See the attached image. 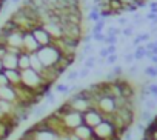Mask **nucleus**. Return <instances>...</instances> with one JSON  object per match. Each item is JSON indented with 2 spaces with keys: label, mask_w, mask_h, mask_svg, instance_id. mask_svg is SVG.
Masks as SVG:
<instances>
[{
  "label": "nucleus",
  "mask_w": 157,
  "mask_h": 140,
  "mask_svg": "<svg viewBox=\"0 0 157 140\" xmlns=\"http://www.w3.org/2000/svg\"><path fill=\"white\" fill-rule=\"evenodd\" d=\"M36 54H37L39 60L42 62V65H43L45 68L54 66V65L59 62V59L62 57V52H60V49L54 45V42H52V45L40 46V49H39Z\"/></svg>",
  "instance_id": "f257e3e1"
},
{
  "label": "nucleus",
  "mask_w": 157,
  "mask_h": 140,
  "mask_svg": "<svg viewBox=\"0 0 157 140\" xmlns=\"http://www.w3.org/2000/svg\"><path fill=\"white\" fill-rule=\"evenodd\" d=\"M93 132H94L93 140H111L119 135L114 125L109 120H103L102 123H99L96 128H93Z\"/></svg>",
  "instance_id": "f03ea898"
},
{
  "label": "nucleus",
  "mask_w": 157,
  "mask_h": 140,
  "mask_svg": "<svg viewBox=\"0 0 157 140\" xmlns=\"http://www.w3.org/2000/svg\"><path fill=\"white\" fill-rule=\"evenodd\" d=\"M60 119H62V125L66 131H72L77 126L83 125V114L77 112V111H72V109L69 112H66L65 115H62Z\"/></svg>",
  "instance_id": "7ed1b4c3"
},
{
  "label": "nucleus",
  "mask_w": 157,
  "mask_h": 140,
  "mask_svg": "<svg viewBox=\"0 0 157 140\" xmlns=\"http://www.w3.org/2000/svg\"><path fill=\"white\" fill-rule=\"evenodd\" d=\"M66 103L69 105V108H71L72 111H77V112H80V114H83L85 111H88L90 108H93V106H91V102L86 100V99H83L78 93H74V94L66 100Z\"/></svg>",
  "instance_id": "20e7f679"
},
{
  "label": "nucleus",
  "mask_w": 157,
  "mask_h": 140,
  "mask_svg": "<svg viewBox=\"0 0 157 140\" xmlns=\"http://www.w3.org/2000/svg\"><path fill=\"white\" fill-rule=\"evenodd\" d=\"M102 122H103V115L97 108H90L88 111L83 112V125H86L90 128H96Z\"/></svg>",
  "instance_id": "39448f33"
},
{
  "label": "nucleus",
  "mask_w": 157,
  "mask_h": 140,
  "mask_svg": "<svg viewBox=\"0 0 157 140\" xmlns=\"http://www.w3.org/2000/svg\"><path fill=\"white\" fill-rule=\"evenodd\" d=\"M96 108L102 112L103 120H105V117H108V115H111V114H114V112H116V103H114V99H113V97L105 96V97L99 99V102H97V106H96Z\"/></svg>",
  "instance_id": "423d86ee"
},
{
  "label": "nucleus",
  "mask_w": 157,
  "mask_h": 140,
  "mask_svg": "<svg viewBox=\"0 0 157 140\" xmlns=\"http://www.w3.org/2000/svg\"><path fill=\"white\" fill-rule=\"evenodd\" d=\"M62 29H63V37H69V39H75V40L82 42V37H83L82 25H74V23L62 22Z\"/></svg>",
  "instance_id": "0eeeda50"
},
{
  "label": "nucleus",
  "mask_w": 157,
  "mask_h": 140,
  "mask_svg": "<svg viewBox=\"0 0 157 140\" xmlns=\"http://www.w3.org/2000/svg\"><path fill=\"white\" fill-rule=\"evenodd\" d=\"M33 36H34V39L37 40V43L40 45V46H48V45H52V37L49 36V32L43 28V26H37V28H34L33 31Z\"/></svg>",
  "instance_id": "6e6552de"
},
{
  "label": "nucleus",
  "mask_w": 157,
  "mask_h": 140,
  "mask_svg": "<svg viewBox=\"0 0 157 140\" xmlns=\"http://www.w3.org/2000/svg\"><path fill=\"white\" fill-rule=\"evenodd\" d=\"M72 132L80 138V140H93L94 137V132H93V128L86 126V125H80L77 126L75 129H72Z\"/></svg>",
  "instance_id": "1a4fd4ad"
},
{
  "label": "nucleus",
  "mask_w": 157,
  "mask_h": 140,
  "mask_svg": "<svg viewBox=\"0 0 157 140\" xmlns=\"http://www.w3.org/2000/svg\"><path fill=\"white\" fill-rule=\"evenodd\" d=\"M2 65H3V69H19V55L6 52L2 57Z\"/></svg>",
  "instance_id": "9d476101"
},
{
  "label": "nucleus",
  "mask_w": 157,
  "mask_h": 140,
  "mask_svg": "<svg viewBox=\"0 0 157 140\" xmlns=\"http://www.w3.org/2000/svg\"><path fill=\"white\" fill-rule=\"evenodd\" d=\"M3 73H5L10 85L17 86V85L22 83V71H20V69H5Z\"/></svg>",
  "instance_id": "9b49d317"
},
{
  "label": "nucleus",
  "mask_w": 157,
  "mask_h": 140,
  "mask_svg": "<svg viewBox=\"0 0 157 140\" xmlns=\"http://www.w3.org/2000/svg\"><path fill=\"white\" fill-rule=\"evenodd\" d=\"M29 68H31L29 54L23 51V52L19 55V69H20V71H25V69H29Z\"/></svg>",
  "instance_id": "f8f14e48"
},
{
  "label": "nucleus",
  "mask_w": 157,
  "mask_h": 140,
  "mask_svg": "<svg viewBox=\"0 0 157 140\" xmlns=\"http://www.w3.org/2000/svg\"><path fill=\"white\" fill-rule=\"evenodd\" d=\"M88 19L93 22V23H97L102 17H100V9L97 8V6H93L91 8V11H90V14H88Z\"/></svg>",
  "instance_id": "ddd939ff"
},
{
  "label": "nucleus",
  "mask_w": 157,
  "mask_h": 140,
  "mask_svg": "<svg viewBox=\"0 0 157 140\" xmlns=\"http://www.w3.org/2000/svg\"><path fill=\"white\" fill-rule=\"evenodd\" d=\"M105 34H106V36H116V37H120V36H122V28H119V26H108Z\"/></svg>",
  "instance_id": "4468645a"
},
{
  "label": "nucleus",
  "mask_w": 157,
  "mask_h": 140,
  "mask_svg": "<svg viewBox=\"0 0 157 140\" xmlns=\"http://www.w3.org/2000/svg\"><path fill=\"white\" fill-rule=\"evenodd\" d=\"M145 52H146V49H145L143 45L137 46V48L134 49V60H142V59L145 57Z\"/></svg>",
  "instance_id": "2eb2a0df"
},
{
  "label": "nucleus",
  "mask_w": 157,
  "mask_h": 140,
  "mask_svg": "<svg viewBox=\"0 0 157 140\" xmlns=\"http://www.w3.org/2000/svg\"><path fill=\"white\" fill-rule=\"evenodd\" d=\"M103 29H105V19H100L97 23H94V26H93V34L103 32Z\"/></svg>",
  "instance_id": "dca6fc26"
},
{
  "label": "nucleus",
  "mask_w": 157,
  "mask_h": 140,
  "mask_svg": "<svg viewBox=\"0 0 157 140\" xmlns=\"http://www.w3.org/2000/svg\"><path fill=\"white\" fill-rule=\"evenodd\" d=\"M96 63H97V59H96L94 55H88V57H86V60L83 62V66H85V68H88V69H93V68L96 66Z\"/></svg>",
  "instance_id": "f3484780"
},
{
  "label": "nucleus",
  "mask_w": 157,
  "mask_h": 140,
  "mask_svg": "<svg viewBox=\"0 0 157 140\" xmlns=\"http://www.w3.org/2000/svg\"><path fill=\"white\" fill-rule=\"evenodd\" d=\"M152 117H154V115H152V114H151V111H148V109H143V111H142V114H140V120H142L143 123H146V125L152 120Z\"/></svg>",
  "instance_id": "a211bd4d"
},
{
  "label": "nucleus",
  "mask_w": 157,
  "mask_h": 140,
  "mask_svg": "<svg viewBox=\"0 0 157 140\" xmlns=\"http://www.w3.org/2000/svg\"><path fill=\"white\" fill-rule=\"evenodd\" d=\"M109 8L114 11H123V5L120 3V0H109Z\"/></svg>",
  "instance_id": "6ab92c4d"
},
{
  "label": "nucleus",
  "mask_w": 157,
  "mask_h": 140,
  "mask_svg": "<svg viewBox=\"0 0 157 140\" xmlns=\"http://www.w3.org/2000/svg\"><path fill=\"white\" fill-rule=\"evenodd\" d=\"M122 36H123L125 39L132 37V36H134V25H131V23H129L126 28H123V29H122Z\"/></svg>",
  "instance_id": "aec40b11"
},
{
  "label": "nucleus",
  "mask_w": 157,
  "mask_h": 140,
  "mask_svg": "<svg viewBox=\"0 0 157 140\" xmlns=\"http://www.w3.org/2000/svg\"><path fill=\"white\" fill-rule=\"evenodd\" d=\"M54 89H56V93H60V94H68L69 93V86L65 85V83H57L54 86Z\"/></svg>",
  "instance_id": "412c9836"
},
{
  "label": "nucleus",
  "mask_w": 157,
  "mask_h": 140,
  "mask_svg": "<svg viewBox=\"0 0 157 140\" xmlns=\"http://www.w3.org/2000/svg\"><path fill=\"white\" fill-rule=\"evenodd\" d=\"M143 74H145V76H148V77H157V73H155V68H154V65L146 66V68L143 69Z\"/></svg>",
  "instance_id": "4be33fe9"
},
{
  "label": "nucleus",
  "mask_w": 157,
  "mask_h": 140,
  "mask_svg": "<svg viewBox=\"0 0 157 140\" xmlns=\"http://www.w3.org/2000/svg\"><path fill=\"white\" fill-rule=\"evenodd\" d=\"M111 73L114 74L116 79H120V77L123 76V68H122L120 65H114V68L111 69Z\"/></svg>",
  "instance_id": "5701e85b"
},
{
  "label": "nucleus",
  "mask_w": 157,
  "mask_h": 140,
  "mask_svg": "<svg viewBox=\"0 0 157 140\" xmlns=\"http://www.w3.org/2000/svg\"><path fill=\"white\" fill-rule=\"evenodd\" d=\"M155 106H157V102H155L152 97H149V99H146V100H145V109H148V111H152Z\"/></svg>",
  "instance_id": "b1692460"
},
{
  "label": "nucleus",
  "mask_w": 157,
  "mask_h": 140,
  "mask_svg": "<svg viewBox=\"0 0 157 140\" xmlns=\"http://www.w3.org/2000/svg\"><path fill=\"white\" fill-rule=\"evenodd\" d=\"M77 79H78V71H75V69L68 71V74H66V80L68 82H75Z\"/></svg>",
  "instance_id": "393cba45"
},
{
  "label": "nucleus",
  "mask_w": 157,
  "mask_h": 140,
  "mask_svg": "<svg viewBox=\"0 0 157 140\" xmlns=\"http://www.w3.org/2000/svg\"><path fill=\"white\" fill-rule=\"evenodd\" d=\"M117 23H119V28H122V29H123V28H126V26L129 25V19H128V17H123V16H122V17H119Z\"/></svg>",
  "instance_id": "a878e982"
},
{
  "label": "nucleus",
  "mask_w": 157,
  "mask_h": 140,
  "mask_svg": "<svg viewBox=\"0 0 157 140\" xmlns=\"http://www.w3.org/2000/svg\"><path fill=\"white\" fill-rule=\"evenodd\" d=\"M105 39H106V34H105V32L93 34V40H94V42H100V43H105Z\"/></svg>",
  "instance_id": "bb28decb"
},
{
  "label": "nucleus",
  "mask_w": 157,
  "mask_h": 140,
  "mask_svg": "<svg viewBox=\"0 0 157 140\" xmlns=\"http://www.w3.org/2000/svg\"><path fill=\"white\" fill-rule=\"evenodd\" d=\"M137 37H139L140 43H142V42H143V43H145V42L148 43L149 39H151V34H149V32H140V34H137Z\"/></svg>",
  "instance_id": "cd10ccee"
},
{
  "label": "nucleus",
  "mask_w": 157,
  "mask_h": 140,
  "mask_svg": "<svg viewBox=\"0 0 157 140\" xmlns=\"http://www.w3.org/2000/svg\"><path fill=\"white\" fill-rule=\"evenodd\" d=\"M117 42H119V37H116V36H106V39H105L106 46L108 45H117Z\"/></svg>",
  "instance_id": "c85d7f7f"
},
{
  "label": "nucleus",
  "mask_w": 157,
  "mask_h": 140,
  "mask_svg": "<svg viewBox=\"0 0 157 140\" xmlns=\"http://www.w3.org/2000/svg\"><path fill=\"white\" fill-rule=\"evenodd\" d=\"M119 60V54H111L106 57V65H116Z\"/></svg>",
  "instance_id": "c756f323"
},
{
  "label": "nucleus",
  "mask_w": 157,
  "mask_h": 140,
  "mask_svg": "<svg viewBox=\"0 0 157 140\" xmlns=\"http://www.w3.org/2000/svg\"><path fill=\"white\" fill-rule=\"evenodd\" d=\"M123 62L128 63V65H131V63L134 62V52H128V54H125V55H123Z\"/></svg>",
  "instance_id": "7c9ffc66"
},
{
  "label": "nucleus",
  "mask_w": 157,
  "mask_h": 140,
  "mask_svg": "<svg viewBox=\"0 0 157 140\" xmlns=\"http://www.w3.org/2000/svg\"><path fill=\"white\" fill-rule=\"evenodd\" d=\"M148 6H149V13H151V14H157V0H152V2H149Z\"/></svg>",
  "instance_id": "2f4dec72"
},
{
  "label": "nucleus",
  "mask_w": 157,
  "mask_h": 140,
  "mask_svg": "<svg viewBox=\"0 0 157 140\" xmlns=\"http://www.w3.org/2000/svg\"><path fill=\"white\" fill-rule=\"evenodd\" d=\"M90 71H91V69H88V68H82L80 69V71H78V77H80V79H85V77H88L90 76Z\"/></svg>",
  "instance_id": "473e14b6"
},
{
  "label": "nucleus",
  "mask_w": 157,
  "mask_h": 140,
  "mask_svg": "<svg viewBox=\"0 0 157 140\" xmlns=\"http://www.w3.org/2000/svg\"><path fill=\"white\" fill-rule=\"evenodd\" d=\"M8 85H10V82H8V79H6L5 73H2V74H0V88L8 86Z\"/></svg>",
  "instance_id": "72a5a7b5"
},
{
  "label": "nucleus",
  "mask_w": 157,
  "mask_h": 140,
  "mask_svg": "<svg viewBox=\"0 0 157 140\" xmlns=\"http://www.w3.org/2000/svg\"><path fill=\"white\" fill-rule=\"evenodd\" d=\"M91 51H93V43H86V45H83V51H82V52H83L86 57L91 54Z\"/></svg>",
  "instance_id": "f704fd0d"
},
{
  "label": "nucleus",
  "mask_w": 157,
  "mask_h": 140,
  "mask_svg": "<svg viewBox=\"0 0 157 140\" xmlns=\"http://www.w3.org/2000/svg\"><path fill=\"white\" fill-rule=\"evenodd\" d=\"M46 105H49V103H54V100H56V96H54V93H46Z\"/></svg>",
  "instance_id": "c9c22d12"
},
{
  "label": "nucleus",
  "mask_w": 157,
  "mask_h": 140,
  "mask_svg": "<svg viewBox=\"0 0 157 140\" xmlns=\"http://www.w3.org/2000/svg\"><path fill=\"white\" fill-rule=\"evenodd\" d=\"M106 49H108V55H111V54H117V45H108Z\"/></svg>",
  "instance_id": "e433bc0d"
},
{
  "label": "nucleus",
  "mask_w": 157,
  "mask_h": 140,
  "mask_svg": "<svg viewBox=\"0 0 157 140\" xmlns=\"http://www.w3.org/2000/svg\"><path fill=\"white\" fill-rule=\"evenodd\" d=\"M91 40H93V34H83V37H82V42H83V45H86V43H91Z\"/></svg>",
  "instance_id": "4c0bfd02"
},
{
  "label": "nucleus",
  "mask_w": 157,
  "mask_h": 140,
  "mask_svg": "<svg viewBox=\"0 0 157 140\" xmlns=\"http://www.w3.org/2000/svg\"><path fill=\"white\" fill-rule=\"evenodd\" d=\"M137 71H139V66H137V65H131V66L128 68V73H129L131 76H132V74H136Z\"/></svg>",
  "instance_id": "58836bf2"
},
{
  "label": "nucleus",
  "mask_w": 157,
  "mask_h": 140,
  "mask_svg": "<svg viewBox=\"0 0 157 140\" xmlns=\"http://www.w3.org/2000/svg\"><path fill=\"white\" fill-rule=\"evenodd\" d=\"M99 57H102V59H106V57H108V49H106V46L100 49V52H99Z\"/></svg>",
  "instance_id": "ea45409f"
},
{
  "label": "nucleus",
  "mask_w": 157,
  "mask_h": 140,
  "mask_svg": "<svg viewBox=\"0 0 157 140\" xmlns=\"http://www.w3.org/2000/svg\"><path fill=\"white\" fill-rule=\"evenodd\" d=\"M145 128H146V123H143V122L137 123V129H139L140 132H143V131H145Z\"/></svg>",
  "instance_id": "a19ab883"
},
{
  "label": "nucleus",
  "mask_w": 157,
  "mask_h": 140,
  "mask_svg": "<svg viewBox=\"0 0 157 140\" xmlns=\"http://www.w3.org/2000/svg\"><path fill=\"white\" fill-rule=\"evenodd\" d=\"M155 16H157V14H151V13H148V14H146V19H148V20H154Z\"/></svg>",
  "instance_id": "79ce46f5"
},
{
  "label": "nucleus",
  "mask_w": 157,
  "mask_h": 140,
  "mask_svg": "<svg viewBox=\"0 0 157 140\" xmlns=\"http://www.w3.org/2000/svg\"><path fill=\"white\" fill-rule=\"evenodd\" d=\"M149 60H151V65H154V66L157 65V55H152Z\"/></svg>",
  "instance_id": "37998d69"
},
{
  "label": "nucleus",
  "mask_w": 157,
  "mask_h": 140,
  "mask_svg": "<svg viewBox=\"0 0 157 140\" xmlns=\"http://www.w3.org/2000/svg\"><path fill=\"white\" fill-rule=\"evenodd\" d=\"M97 63H99V65H105V63H106V59H102V57H99V59H97Z\"/></svg>",
  "instance_id": "c03bdc74"
},
{
  "label": "nucleus",
  "mask_w": 157,
  "mask_h": 140,
  "mask_svg": "<svg viewBox=\"0 0 157 140\" xmlns=\"http://www.w3.org/2000/svg\"><path fill=\"white\" fill-rule=\"evenodd\" d=\"M5 71V69H3V65H2V60H0V74H2Z\"/></svg>",
  "instance_id": "a18cd8bd"
},
{
  "label": "nucleus",
  "mask_w": 157,
  "mask_h": 140,
  "mask_svg": "<svg viewBox=\"0 0 157 140\" xmlns=\"http://www.w3.org/2000/svg\"><path fill=\"white\" fill-rule=\"evenodd\" d=\"M19 2H20V0H11V3H14V5H16V3H19Z\"/></svg>",
  "instance_id": "49530a36"
},
{
  "label": "nucleus",
  "mask_w": 157,
  "mask_h": 140,
  "mask_svg": "<svg viewBox=\"0 0 157 140\" xmlns=\"http://www.w3.org/2000/svg\"><path fill=\"white\" fill-rule=\"evenodd\" d=\"M154 68H155V73H157V65H155V66H154Z\"/></svg>",
  "instance_id": "de8ad7c7"
}]
</instances>
